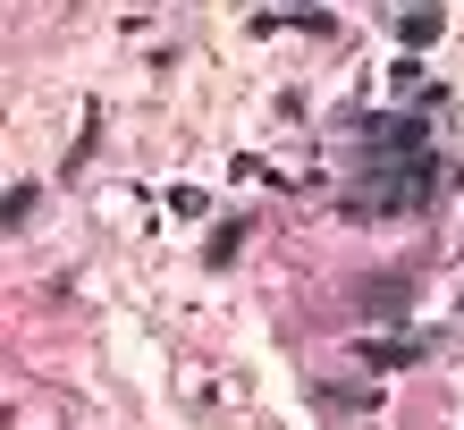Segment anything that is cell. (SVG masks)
I'll list each match as a JSON object with an SVG mask.
<instances>
[{
  "instance_id": "4",
  "label": "cell",
  "mask_w": 464,
  "mask_h": 430,
  "mask_svg": "<svg viewBox=\"0 0 464 430\" xmlns=\"http://www.w3.org/2000/svg\"><path fill=\"white\" fill-rule=\"evenodd\" d=\"M440 34H448L440 9H405V17H397V43H405V51H422V43H440Z\"/></svg>"
},
{
  "instance_id": "5",
  "label": "cell",
  "mask_w": 464,
  "mask_h": 430,
  "mask_svg": "<svg viewBox=\"0 0 464 430\" xmlns=\"http://www.w3.org/2000/svg\"><path fill=\"white\" fill-rule=\"evenodd\" d=\"M237 245H245V220H220V228H211V245H203V262H211V271H228Z\"/></svg>"
},
{
  "instance_id": "6",
  "label": "cell",
  "mask_w": 464,
  "mask_h": 430,
  "mask_svg": "<svg viewBox=\"0 0 464 430\" xmlns=\"http://www.w3.org/2000/svg\"><path fill=\"white\" fill-rule=\"evenodd\" d=\"M34 203H43V186H34V177H17V186H9V228L34 220Z\"/></svg>"
},
{
  "instance_id": "3",
  "label": "cell",
  "mask_w": 464,
  "mask_h": 430,
  "mask_svg": "<svg viewBox=\"0 0 464 430\" xmlns=\"http://www.w3.org/2000/svg\"><path fill=\"white\" fill-rule=\"evenodd\" d=\"M354 355H363L372 371H414V363L430 355V338H363Z\"/></svg>"
},
{
  "instance_id": "2",
  "label": "cell",
  "mask_w": 464,
  "mask_h": 430,
  "mask_svg": "<svg viewBox=\"0 0 464 430\" xmlns=\"http://www.w3.org/2000/svg\"><path fill=\"white\" fill-rule=\"evenodd\" d=\"M354 304H363L372 320H405V304H414V271H372V279H354Z\"/></svg>"
},
{
  "instance_id": "1",
  "label": "cell",
  "mask_w": 464,
  "mask_h": 430,
  "mask_svg": "<svg viewBox=\"0 0 464 430\" xmlns=\"http://www.w3.org/2000/svg\"><path fill=\"white\" fill-rule=\"evenodd\" d=\"M354 136H363V186H346V211H363V220H397V211H422L440 195V160H430V127L422 110H372L354 119Z\"/></svg>"
}]
</instances>
